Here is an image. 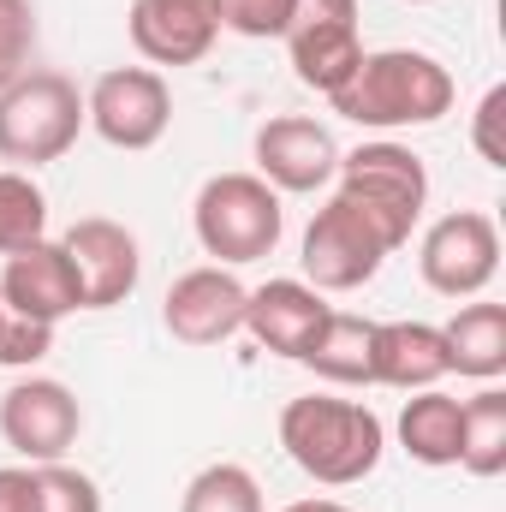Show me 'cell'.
I'll use <instances>...</instances> for the list:
<instances>
[{"mask_svg": "<svg viewBox=\"0 0 506 512\" xmlns=\"http://www.w3.org/2000/svg\"><path fill=\"white\" fill-rule=\"evenodd\" d=\"M453 72L423 54V48H376L358 60V72L328 96L340 120L364 131H411V126H435L453 114Z\"/></svg>", "mask_w": 506, "mask_h": 512, "instance_id": "6da1fadb", "label": "cell"}, {"mask_svg": "<svg viewBox=\"0 0 506 512\" xmlns=\"http://www.w3.org/2000/svg\"><path fill=\"white\" fill-rule=\"evenodd\" d=\"M280 447L286 459L328 483V489H352L364 483L381 465V447H387V429L370 405L358 399H334V393H304V399H286L280 405Z\"/></svg>", "mask_w": 506, "mask_h": 512, "instance_id": "7a4b0ae2", "label": "cell"}, {"mask_svg": "<svg viewBox=\"0 0 506 512\" xmlns=\"http://www.w3.org/2000/svg\"><path fill=\"white\" fill-rule=\"evenodd\" d=\"M334 197H346L364 221H376V233L399 251L411 245V227L423 221V203H429V167L417 149L376 137V143H358L340 155V173H334Z\"/></svg>", "mask_w": 506, "mask_h": 512, "instance_id": "3957f363", "label": "cell"}, {"mask_svg": "<svg viewBox=\"0 0 506 512\" xmlns=\"http://www.w3.org/2000/svg\"><path fill=\"white\" fill-rule=\"evenodd\" d=\"M191 227H197L203 256H215L221 268H245V262L274 256L280 233H286V209L268 179L215 173V179H203V191L191 203Z\"/></svg>", "mask_w": 506, "mask_h": 512, "instance_id": "277c9868", "label": "cell"}, {"mask_svg": "<svg viewBox=\"0 0 506 512\" xmlns=\"http://www.w3.org/2000/svg\"><path fill=\"white\" fill-rule=\"evenodd\" d=\"M84 131V90L66 72H24L0 90V161L36 173L60 161Z\"/></svg>", "mask_w": 506, "mask_h": 512, "instance_id": "5b68a950", "label": "cell"}, {"mask_svg": "<svg viewBox=\"0 0 506 512\" xmlns=\"http://www.w3.org/2000/svg\"><path fill=\"white\" fill-rule=\"evenodd\" d=\"M393 256V245L376 233V221H364L346 197H328L316 209V221L304 227V280L316 292H358L381 274V262Z\"/></svg>", "mask_w": 506, "mask_h": 512, "instance_id": "8992f818", "label": "cell"}, {"mask_svg": "<svg viewBox=\"0 0 506 512\" xmlns=\"http://www.w3.org/2000/svg\"><path fill=\"white\" fill-rule=\"evenodd\" d=\"M417 268L423 286L441 298H483L489 280L501 274V227L483 209H453L441 215L423 245H417Z\"/></svg>", "mask_w": 506, "mask_h": 512, "instance_id": "52a82bcc", "label": "cell"}, {"mask_svg": "<svg viewBox=\"0 0 506 512\" xmlns=\"http://www.w3.org/2000/svg\"><path fill=\"white\" fill-rule=\"evenodd\" d=\"M84 126L114 149H155L173 126V90L155 66H114L84 96Z\"/></svg>", "mask_w": 506, "mask_h": 512, "instance_id": "ba28073f", "label": "cell"}, {"mask_svg": "<svg viewBox=\"0 0 506 512\" xmlns=\"http://www.w3.org/2000/svg\"><path fill=\"white\" fill-rule=\"evenodd\" d=\"M84 429V405L78 393L54 376H24L0 393V441L24 459V465H54L72 453Z\"/></svg>", "mask_w": 506, "mask_h": 512, "instance_id": "9c48e42d", "label": "cell"}, {"mask_svg": "<svg viewBox=\"0 0 506 512\" xmlns=\"http://www.w3.org/2000/svg\"><path fill=\"white\" fill-rule=\"evenodd\" d=\"M251 155H256V179H268L280 197H310V191L334 185L346 149L310 114H274V120L256 126Z\"/></svg>", "mask_w": 506, "mask_h": 512, "instance_id": "30bf717a", "label": "cell"}, {"mask_svg": "<svg viewBox=\"0 0 506 512\" xmlns=\"http://www.w3.org/2000/svg\"><path fill=\"white\" fill-rule=\"evenodd\" d=\"M245 298L251 286L221 268V262H203V268H185L167 298H161V322L179 346H227L239 328H245Z\"/></svg>", "mask_w": 506, "mask_h": 512, "instance_id": "8fae6325", "label": "cell"}, {"mask_svg": "<svg viewBox=\"0 0 506 512\" xmlns=\"http://www.w3.org/2000/svg\"><path fill=\"white\" fill-rule=\"evenodd\" d=\"M221 0H131L126 36L131 48L161 72V66H197L221 42Z\"/></svg>", "mask_w": 506, "mask_h": 512, "instance_id": "7c38bea8", "label": "cell"}, {"mask_svg": "<svg viewBox=\"0 0 506 512\" xmlns=\"http://www.w3.org/2000/svg\"><path fill=\"white\" fill-rule=\"evenodd\" d=\"M0 304H6L12 316H30V322L60 328L72 310H84L78 262L66 256L60 239H36V245L12 251L6 256V268H0Z\"/></svg>", "mask_w": 506, "mask_h": 512, "instance_id": "4fadbf2b", "label": "cell"}, {"mask_svg": "<svg viewBox=\"0 0 506 512\" xmlns=\"http://www.w3.org/2000/svg\"><path fill=\"white\" fill-rule=\"evenodd\" d=\"M66 256L78 262V280H84V310H114L126 304L143 280V251H137V233L108 221V215H84L66 227Z\"/></svg>", "mask_w": 506, "mask_h": 512, "instance_id": "5bb4252c", "label": "cell"}, {"mask_svg": "<svg viewBox=\"0 0 506 512\" xmlns=\"http://www.w3.org/2000/svg\"><path fill=\"white\" fill-rule=\"evenodd\" d=\"M328 310H334V304H328L310 280H268V286H256L251 298H245V328H251V340L262 352L298 364Z\"/></svg>", "mask_w": 506, "mask_h": 512, "instance_id": "9a60e30c", "label": "cell"}, {"mask_svg": "<svg viewBox=\"0 0 506 512\" xmlns=\"http://www.w3.org/2000/svg\"><path fill=\"white\" fill-rule=\"evenodd\" d=\"M286 54H292V78L316 96H334L358 60H364V36H358V18H316V12H298L292 30H286Z\"/></svg>", "mask_w": 506, "mask_h": 512, "instance_id": "2e32d148", "label": "cell"}, {"mask_svg": "<svg viewBox=\"0 0 506 512\" xmlns=\"http://www.w3.org/2000/svg\"><path fill=\"white\" fill-rule=\"evenodd\" d=\"M441 376H453V364L435 322H376V387L423 393L441 387Z\"/></svg>", "mask_w": 506, "mask_h": 512, "instance_id": "e0dca14e", "label": "cell"}, {"mask_svg": "<svg viewBox=\"0 0 506 512\" xmlns=\"http://www.w3.org/2000/svg\"><path fill=\"white\" fill-rule=\"evenodd\" d=\"M298 364H310L334 387H376V322L352 310H328Z\"/></svg>", "mask_w": 506, "mask_h": 512, "instance_id": "ac0fdd59", "label": "cell"}, {"mask_svg": "<svg viewBox=\"0 0 506 512\" xmlns=\"http://www.w3.org/2000/svg\"><path fill=\"white\" fill-rule=\"evenodd\" d=\"M441 340H447V364L471 382H495L506 376V304H459L453 322H441Z\"/></svg>", "mask_w": 506, "mask_h": 512, "instance_id": "d6986e66", "label": "cell"}, {"mask_svg": "<svg viewBox=\"0 0 506 512\" xmlns=\"http://www.w3.org/2000/svg\"><path fill=\"white\" fill-rule=\"evenodd\" d=\"M459 429H465V405L453 393H441V387L411 393L405 411H399V447L429 471L459 465Z\"/></svg>", "mask_w": 506, "mask_h": 512, "instance_id": "ffe728a7", "label": "cell"}, {"mask_svg": "<svg viewBox=\"0 0 506 512\" xmlns=\"http://www.w3.org/2000/svg\"><path fill=\"white\" fill-rule=\"evenodd\" d=\"M465 405V429H459V465L471 471V477H501L506 471V393L495 382L483 387V393H471V399H459Z\"/></svg>", "mask_w": 506, "mask_h": 512, "instance_id": "44dd1931", "label": "cell"}, {"mask_svg": "<svg viewBox=\"0 0 506 512\" xmlns=\"http://www.w3.org/2000/svg\"><path fill=\"white\" fill-rule=\"evenodd\" d=\"M36 239H48V197L30 173L0 167V256L24 251Z\"/></svg>", "mask_w": 506, "mask_h": 512, "instance_id": "7402d4cb", "label": "cell"}, {"mask_svg": "<svg viewBox=\"0 0 506 512\" xmlns=\"http://www.w3.org/2000/svg\"><path fill=\"white\" fill-rule=\"evenodd\" d=\"M179 512H268L262 507V483H256L245 465L221 459V465H203L185 495H179Z\"/></svg>", "mask_w": 506, "mask_h": 512, "instance_id": "603a6c76", "label": "cell"}, {"mask_svg": "<svg viewBox=\"0 0 506 512\" xmlns=\"http://www.w3.org/2000/svg\"><path fill=\"white\" fill-rule=\"evenodd\" d=\"M36 512H102V489L90 471L54 459V465H36Z\"/></svg>", "mask_w": 506, "mask_h": 512, "instance_id": "cb8c5ba5", "label": "cell"}, {"mask_svg": "<svg viewBox=\"0 0 506 512\" xmlns=\"http://www.w3.org/2000/svg\"><path fill=\"white\" fill-rule=\"evenodd\" d=\"M30 54H36V6L0 0V90L30 72Z\"/></svg>", "mask_w": 506, "mask_h": 512, "instance_id": "d4e9b609", "label": "cell"}, {"mask_svg": "<svg viewBox=\"0 0 506 512\" xmlns=\"http://www.w3.org/2000/svg\"><path fill=\"white\" fill-rule=\"evenodd\" d=\"M292 12H298V0H221V24L239 30V36H251V42L286 36Z\"/></svg>", "mask_w": 506, "mask_h": 512, "instance_id": "484cf974", "label": "cell"}, {"mask_svg": "<svg viewBox=\"0 0 506 512\" xmlns=\"http://www.w3.org/2000/svg\"><path fill=\"white\" fill-rule=\"evenodd\" d=\"M54 352V328L48 322H30V316H12L6 310V328H0V364L12 370H30Z\"/></svg>", "mask_w": 506, "mask_h": 512, "instance_id": "4316f807", "label": "cell"}, {"mask_svg": "<svg viewBox=\"0 0 506 512\" xmlns=\"http://www.w3.org/2000/svg\"><path fill=\"white\" fill-rule=\"evenodd\" d=\"M501 120H506V84H495V90L477 102V114H471V143H477V155H483L489 167H506Z\"/></svg>", "mask_w": 506, "mask_h": 512, "instance_id": "83f0119b", "label": "cell"}, {"mask_svg": "<svg viewBox=\"0 0 506 512\" xmlns=\"http://www.w3.org/2000/svg\"><path fill=\"white\" fill-rule=\"evenodd\" d=\"M0 512H36V465H0Z\"/></svg>", "mask_w": 506, "mask_h": 512, "instance_id": "f1b7e54d", "label": "cell"}, {"mask_svg": "<svg viewBox=\"0 0 506 512\" xmlns=\"http://www.w3.org/2000/svg\"><path fill=\"white\" fill-rule=\"evenodd\" d=\"M280 512H352V507H340V501H292V507H280Z\"/></svg>", "mask_w": 506, "mask_h": 512, "instance_id": "f546056e", "label": "cell"}, {"mask_svg": "<svg viewBox=\"0 0 506 512\" xmlns=\"http://www.w3.org/2000/svg\"><path fill=\"white\" fill-rule=\"evenodd\" d=\"M0 328H6V304H0Z\"/></svg>", "mask_w": 506, "mask_h": 512, "instance_id": "4dcf8cb0", "label": "cell"}, {"mask_svg": "<svg viewBox=\"0 0 506 512\" xmlns=\"http://www.w3.org/2000/svg\"><path fill=\"white\" fill-rule=\"evenodd\" d=\"M417 6H423V0H417Z\"/></svg>", "mask_w": 506, "mask_h": 512, "instance_id": "1f68e13d", "label": "cell"}]
</instances>
